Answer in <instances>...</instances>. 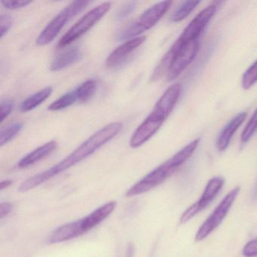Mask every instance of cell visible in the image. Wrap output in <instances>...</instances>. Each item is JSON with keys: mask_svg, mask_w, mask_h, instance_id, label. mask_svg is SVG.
Instances as JSON below:
<instances>
[{"mask_svg": "<svg viewBox=\"0 0 257 257\" xmlns=\"http://www.w3.org/2000/svg\"><path fill=\"white\" fill-rule=\"evenodd\" d=\"M52 91L53 90H52V87H46V88L34 93V94L30 96L22 102L20 106L21 111L22 112H28L34 110L50 97Z\"/></svg>", "mask_w": 257, "mask_h": 257, "instance_id": "obj_15", "label": "cell"}, {"mask_svg": "<svg viewBox=\"0 0 257 257\" xmlns=\"http://www.w3.org/2000/svg\"><path fill=\"white\" fill-rule=\"evenodd\" d=\"M257 132V108L252 113L250 119L245 126L243 132L241 134V143L243 144H246L251 138H252L255 132Z\"/></svg>", "mask_w": 257, "mask_h": 257, "instance_id": "obj_20", "label": "cell"}, {"mask_svg": "<svg viewBox=\"0 0 257 257\" xmlns=\"http://www.w3.org/2000/svg\"><path fill=\"white\" fill-rule=\"evenodd\" d=\"M246 112H239L224 126L216 139V147L219 152H224L228 148L234 134L246 119Z\"/></svg>", "mask_w": 257, "mask_h": 257, "instance_id": "obj_12", "label": "cell"}, {"mask_svg": "<svg viewBox=\"0 0 257 257\" xmlns=\"http://www.w3.org/2000/svg\"><path fill=\"white\" fill-rule=\"evenodd\" d=\"M88 1H75L60 12L42 31L36 40L39 46H45L52 43L62 31L65 25L73 18L83 11L89 5Z\"/></svg>", "mask_w": 257, "mask_h": 257, "instance_id": "obj_6", "label": "cell"}, {"mask_svg": "<svg viewBox=\"0 0 257 257\" xmlns=\"http://www.w3.org/2000/svg\"><path fill=\"white\" fill-rule=\"evenodd\" d=\"M115 207V201H109L100 206L82 219L58 227L48 237V243H63L86 234L90 230L106 219L114 211Z\"/></svg>", "mask_w": 257, "mask_h": 257, "instance_id": "obj_4", "label": "cell"}, {"mask_svg": "<svg viewBox=\"0 0 257 257\" xmlns=\"http://www.w3.org/2000/svg\"><path fill=\"white\" fill-rule=\"evenodd\" d=\"M111 3L106 2L94 7L81 18L60 40L58 46L67 47L88 32L99 21L101 20L110 10Z\"/></svg>", "mask_w": 257, "mask_h": 257, "instance_id": "obj_7", "label": "cell"}, {"mask_svg": "<svg viewBox=\"0 0 257 257\" xmlns=\"http://www.w3.org/2000/svg\"><path fill=\"white\" fill-rule=\"evenodd\" d=\"M31 1H25V0H16V1H3L2 5L4 8L10 10H20L25 8L31 4Z\"/></svg>", "mask_w": 257, "mask_h": 257, "instance_id": "obj_25", "label": "cell"}, {"mask_svg": "<svg viewBox=\"0 0 257 257\" xmlns=\"http://www.w3.org/2000/svg\"><path fill=\"white\" fill-rule=\"evenodd\" d=\"M146 37H136L120 45L115 50L111 52L110 55L106 58V66L109 69L116 68L125 62L126 60L138 48L141 47L146 42Z\"/></svg>", "mask_w": 257, "mask_h": 257, "instance_id": "obj_11", "label": "cell"}, {"mask_svg": "<svg viewBox=\"0 0 257 257\" xmlns=\"http://www.w3.org/2000/svg\"><path fill=\"white\" fill-rule=\"evenodd\" d=\"M82 58V53L76 46L69 48L57 55L51 63V71L57 72L64 70L79 62Z\"/></svg>", "mask_w": 257, "mask_h": 257, "instance_id": "obj_13", "label": "cell"}, {"mask_svg": "<svg viewBox=\"0 0 257 257\" xmlns=\"http://www.w3.org/2000/svg\"><path fill=\"white\" fill-rule=\"evenodd\" d=\"M96 88H97V82L94 79H88L82 82L73 91L76 93L78 102L85 103L93 97L95 93Z\"/></svg>", "mask_w": 257, "mask_h": 257, "instance_id": "obj_17", "label": "cell"}, {"mask_svg": "<svg viewBox=\"0 0 257 257\" xmlns=\"http://www.w3.org/2000/svg\"><path fill=\"white\" fill-rule=\"evenodd\" d=\"M137 4L138 3L135 1L126 3L124 5L122 6L121 8L119 9L116 14V19L118 21H122L127 19L130 15L135 12L137 8Z\"/></svg>", "mask_w": 257, "mask_h": 257, "instance_id": "obj_22", "label": "cell"}, {"mask_svg": "<svg viewBox=\"0 0 257 257\" xmlns=\"http://www.w3.org/2000/svg\"><path fill=\"white\" fill-rule=\"evenodd\" d=\"M58 144L56 141H51L46 143L44 145L38 147L31 153L22 158L20 162L18 164L19 168H27L32 166L34 164L37 163L40 161L43 160L45 158L49 156L51 153H53L56 150Z\"/></svg>", "mask_w": 257, "mask_h": 257, "instance_id": "obj_14", "label": "cell"}, {"mask_svg": "<svg viewBox=\"0 0 257 257\" xmlns=\"http://www.w3.org/2000/svg\"><path fill=\"white\" fill-rule=\"evenodd\" d=\"M201 1H185L182 3L178 8L172 13L170 20L174 23H178L186 19L195 9L197 8Z\"/></svg>", "mask_w": 257, "mask_h": 257, "instance_id": "obj_16", "label": "cell"}, {"mask_svg": "<svg viewBox=\"0 0 257 257\" xmlns=\"http://www.w3.org/2000/svg\"><path fill=\"white\" fill-rule=\"evenodd\" d=\"M134 253V246L132 245H130V246L127 247V257H132L133 256Z\"/></svg>", "mask_w": 257, "mask_h": 257, "instance_id": "obj_29", "label": "cell"}, {"mask_svg": "<svg viewBox=\"0 0 257 257\" xmlns=\"http://www.w3.org/2000/svg\"><path fill=\"white\" fill-rule=\"evenodd\" d=\"M12 184H13V181H12V180H4V181H3L1 184H0V189L4 190V189H7L9 186H11Z\"/></svg>", "mask_w": 257, "mask_h": 257, "instance_id": "obj_28", "label": "cell"}, {"mask_svg": "<svg viewBox=\"0 0 257 257\" xmlns=\"http://www.w3.org/2000/svg\"><path fill=\"white\" fill-rule=\"evenodd\" d=\"M182 88L180 84L171 85L161 96L151 113L138 126L130 140V147L138 148L150 141L162 127L165 120L175 107Z\"/></svg>", "mask_w": 257, "mask_h": 257, "instance_id": "obj_2", "label": "cell"}, {"mask_svg": "<svg viewBox=\"0 0 257 257\" xmlns=\"http://www.w3.org/2000/svg\"><path fill=\"white\" fill-rule=\"evenodd\" d=\"M239 192L240 188H234L222 198L217 207L198 228L195 237L196 241L204 240L219 226L224 219L226 217L231 206L238 195Z\"/></svg>", "mask_w": 257, "mask_h": 257, "instance_id": "obj_8", "label": "cell"}, {"mask_svg": "<svg viewBox=\"0 0 257 257\" xmlns=\"http://www.w3.org/2000/svg\"><path fill=\"white\" fill-rule=\"evenodd\" d=\"M225 180L221 177H215L209 180L201 198L188 207L180 217V222L186 223L188 221L205 209L219 193L223 187Z\"/></svg>", "mask_w": 257, "mask_h": 257, "instance_id": "obj_10", "label": "cell"}, {"mask_svg": "<svg viewBox=\"0 0 257 257\" xmlns=\"http://www.w3.org/2000/svg\"><path fill=\"white\" fill-rule=\"evenodd\" d=\"M172 4L171 1H162L150 7L144 12L138 20L123 29L117 35L116 40L118 41H124L140 37L141 34L157 25L158 22L171 8Z\"/></svg>", "mask_w": 257, "mask_h": 257, "instance_id": "obj_5", "label": "cell"}, {"mask_svg": "<svg viewBox=\"0 0 257 257\" xmlns=\"http://www.w3.org/2000/svg\"><path fill=\"white\" fill-rule=\"evenodd\" d=\"M199 142L200 140L196 139L189 143L186 147L177 152L172 157L155 168L151 172L143 177L140 181L135 183L128 189L126 195L127 197H133L142 195L163 183L182 165H184L189 158L192 157V155L198 148Z\"/></svg>", "mask_w": 257, "mask_h": 257, "instance_id": "obj_3", "label": "cell"}, {"mask_svg": "<svg viewBox=\"0 0 257 257\" xmlns=\"http://www.w3.org/2000/svg\"><path fill=\"white\" fill-rule=\"evenodd\" d=\"M242 254L244 257H257V238L252 239L245 244Z\"/></svg>", "mask_w": 257, "mask_h": 257, "instance_id": "obj_24", "label": "cell"}, {"mask_svg": "<svg viewBox=\"0 0 257 257\" xmlns=\"http://www.w3.org/2000/svg\"><path fill=\"white\" fill-rule=\"evenodd\" d=\"M257 82V60L245 71L242 77V87L248 90Z\"/></svg>", "mask_w": 257, "mask_h": 257, "instance_id": "obj_21", "label": "cell"}, {"mask_svg": "<svg viewBox=\"0 0 257 257\" xmlns=\"http://www.w3.org/2000/svg\"><path fill=\"white\" fill-rule=\"evenodd\" d=\"M78 102L77 97L74 91H70L63 94L59 98L53 102L50 106H49V109L51 111H59L62 109H67L70 106Z\"/></svg>", "mask_w": 257, "mask_h": 257, "instance_id": "obj_18", "label": "cell"}, {"mask_svg": "<svg viewBox=\"0 0 257 257\" xmlns=\"http://www.w3.org/2000/svg\"><path fill=\"white\" fill-rule=\"evenodd\" d=\"M217 6L215 4L207 6L204 10H201L183 30L180 37L175 42L179 46L186 44L189 42L198 40V37L201 35L202 31L205 29L209 22L216 13Z\"/></svg>", "mask_w": 257, "mask_h": 257, "instance_id": "obj_9", "label": "cell"}, {"mask_svg": "<svg viewBox=\"0 0 257 257\" xmlns=\"http://www.w3.org/2000/svg\"><path fill=\"white\" fill-rule=\"evenodd\" d=\"M24 124L21 122L15 123L4 128L0 135V145L4 147L6 144H9L13 141L23 129Z\"/></svg>", "mask_w": 257, "mask_h": 257, "instance_id": "obj_19", "label": "cell"}, {"mask_svg": "<svg viewBox=\"0 0 257 257\" xmlns=\"http://www.w3.org/2000/svg\"><path fill=\"white\" fill-rule=\"evenodd\" d=\"M123 125L120 122H112L102 127L100 130L91 135L85 142L82 143L74 151L72 152L65 159L57 165L40 174H36L30 177L28 180L22 183L19 190L21 192H26L31 190L48 180L67 171L69 168L76 165V164L82 162L91 155L94 154L99 149L101 148L105 144L112 141L117 136L122 129Z\"/></svg>", "mask_w": 257, "mask_h": 257, "instance_id": "obj_1", "label": "cell"}, {"mask_svg": "<svg viewBox=\"0 0 257 257\" xmlns=\"http://www.w3.org/2000/svg\"><path fill=\"white\" fill-rule=\"evenodd\" d=\"M14 109V103L11 100H5L0 105V121L4 122Z\"/></svg>", "mask_w": 257, "mask_h": 257, "instance_id": "obj_23", "label": "cell"}, {"mask_svg": "<svg viewBox=\"0 0 257 257\" xmlns=\"http://www.w3.org/2000/svg\"><path fill=\"white\" fill-rule=\"evenodd\" d=\"M12 25H13V19L11 16L9 15H2L0 17V25H1V38H4L5 35H7V33L10 31Z\"/></svg>", "mask_w": 257, "mask_h": 257, "instance_id": "obj_26", "label": "cell"}, {"mask_svg": "<svg viewBox=\"0 0 257 257\" xmlns=\"http://www.w3.org/2000/svg\"><path fill=\"white\" fill-rule=\"evenodd\" d=\"M13 205L10 202H4L0 204V215L1 218L4 219L11 212Z\"/></svg>", "mask_w": 257, "mask_h": 257, "instance_id": "obj_27", "label": "cell"}]
</instances>
